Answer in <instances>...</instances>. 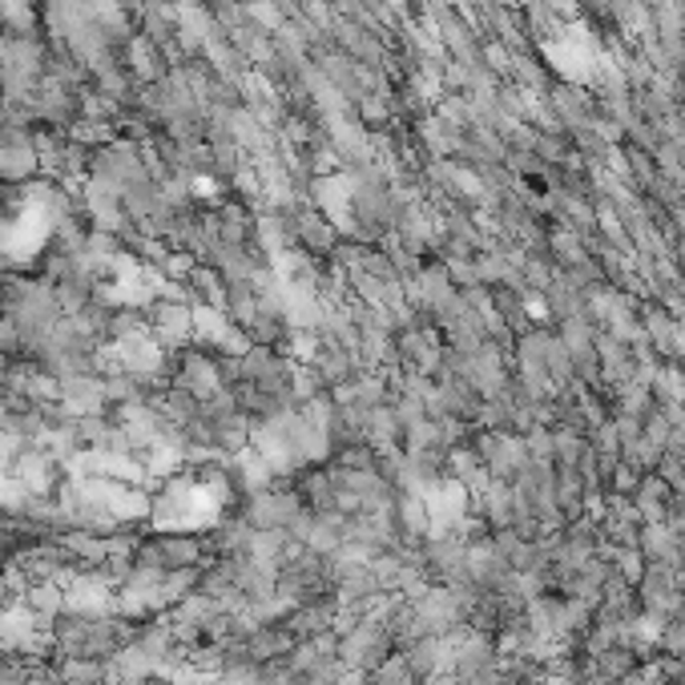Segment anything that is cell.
Masks as SVG:
<instances>
[{
  "label": "cell",
  "instance_id": "cell-1",
  "mask_svg": "<svg viewBox=\"0 0 685 685\" xmlns=\"http://www.w3.org/2000/svg\"><path fill=\"white\" fill-rule=\"evenodd\" d=\"M335 637H339V662H343V669H348L351 677L371 674V669H380L388 657L400 654V645H395V637H391V629H388V622H383L380 609L343 617Z\"/></svg>",
  "mask_w": 685,
  "mask_h": 685
},
{
  "label": "cell",
  "instance_id": "cell-2",
  "mask_svg": "<svg viewBox=\"0 0 685 685\" xmlns=\"http://www.w3.org/2000/svg\"><path fill=\"white\" fill-rule=\"evenodd\" d=\"M137 565H149V569L162 573H182V569H202L206 560H214V540L211 528L206 532H194V528H154L134 552Z\"/></svg>",
  "mask_w": 685,
  "mask_h": 685
},
{
  "label": "cell",
  "instance_id": "cell-3",
  "mask_svg": "<svg viewBox=\"0 0 685 685\" xmlns=\"http://www.w3.org/2000/svg\"><path fill=\"white\" fill-rule=\"evenodd\" d=\"M234 512L246 520L251 532H295L299 520L306 517V505L283 476H274L271 485L251 488V492L234 505Z\"/></svg>",
  "mask_w": 685,
  "mask_h": 685
},
{
  "label": "cell",
  "instance_id": "cell-4",
  "mask_svg": "<svg viewBox=\"0 0 685 685\" xmlns=\"http://www.w3.org/2000/svg\"><path fill=\"white\" fill-rule=\"evenodd\" d=\"M149 315V339L162 351H178L182 343L194 339V306L178 295V286H166L154 303L146 306Z\"/></svg>",
  "mask_w": 685,
  "mask_h": 685
},
{
  "label": "cell",
  "instance_id": "cell-5",
  "mask_svg": "<svg viewBox=\"0 0 685 685\" xmlns=\"http://www.w3.org/2000/svg\"><path fill=\"white\" fill-rule=\"evenodd\" d=\"M500 642H496V633H485V629H472V625H464V629L452 633V677H448V685H464L472 682V677L488 674V669H496L500 665Z\"/></svg>",
  "mask_w": 685,
  "mask_h": 685
},
{
  "label": "cell",
  "instance_id": "cell-6",
  "mask_svg": "<svg viewBox=\"0 0 685 685\" xmlns=\"http://www.w3.org/2000/svg\"><path fill=\"white\" fill-rule=\"evenodd\" d=\"M472 452L480 456L488 480H508L528 464V448L520 432H496V428H476L472 432Z\"/></svg>",
  "mask_w": 685,
  "mask_h": 685
},
{
  "label": "cell",
  "instance_id": "cell-7",
  "mask_svg": "<svg viewBox=\"0 0 685 685\" xmlns=\"http://www.w3.org/2000/svg\"><path fill=\"white\" fill-rule=\"evenodd\" d=\"M633 593H637V601H642L645 617H657V622L677 617L682 605H685V593L677 589V573L674 569H654V565H645V573L637 577Z\"/></svg>",
  "mask_w": 685,
  "mask_h": 685
},
{
  "label": "cell",
  "instance_id": "cell-8",
  "mask_svg": "<svg viewBox=\"0 0 685 685\" xmlns=\"http://www.w3.org/2000/svg\"><path fill=\"white\" fill-rule=\"evenodd\" d=\"M57 400L74 415H89V411H109L106 400V383H101V371H89V375H57Z\"/></svg>",
  "mask_w": 685,
  "mask_h": 685
},
{
  "label": "cell",
  "instance_id": "cell-9",
  "mask_svg": "<svg viewBox=\"0 0 685 685\" xmlns=\"http://www.w3.org/2000/svg\"><path fill=\"white\" fill-rule=\"evenodd\" d=\"M637 319H642V335L645 343L657 351L662 359H674L677 335H682V323H677L669 311H665L657 299H637Z\"/></svg>",
  "mask_w": 685,
  "mask_h": 685
},
{
  "label": "cell",
  "instance_id": "cell-10",
  "mask_svg": "<svg viewBox=\"0 0 685 685\" xmlns=\"http://www.w3.org/2000/svg\"><path fill=\"white\" fill-rule=\"evenodd\" d=\"M669 485H665L657 472H642V480H637V488L629 492L633 508H637V517L645 520V525H662L665 520V505H669Z\"/></svg>",
  "mask_w": 685,
  "mask_h": 685
},
{
  "label": "cell",
  "instance_id": "cell-11",
  "mask_svg": "<svg viewBox=\"0 0 685 685\" xmlns=\"http://www.w3.org/2000/svg\"><path fill=\"white\" fill-rule=\"evenodd\" d=\"M57 677L65 685H109L114 682V669L109 662H77V657H53Z\"/></svg>",
  "mask_w": 685,
  "mask_h": 685
},
{
  "label": "cell",
  "instance_id": "cell-12",
  "mask_svg": "<svg viewBox=\"0 0 685 685\" xmlns=\"http://www.w3.org/2000/svg\"><path fill=\"white\" fill-rule=\"evenodd\" d=\"M669 685H685V674H682V677H674V682H669Z\"/></svg>",
  "mask_w": 685,
  "mask_h": 685
}]
</instances>
